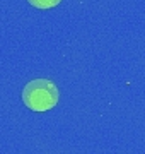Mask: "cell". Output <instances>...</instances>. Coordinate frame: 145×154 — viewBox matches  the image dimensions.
I'll return each instance as SVG.
<instances>
[{
  "mask_svg": "<svg viewBox=\"0 0 145 154\" xmlns=\"http://www.w3.org/2000/svg\"><path fill=\"white\" fill-rule=\"evenodd\" d=\"M60 93L50 79H34L22 89V101L33 111H48L58 103Z\"/></svg>",
  "mask_w": 145,
  "mask_h": 154,
  "instance_id": "1",
  "label": "cell"
},
{
  "mask_svg": "<svg viewBox=\"0 0 145 154\" xmlns=\"http://www.w3.org/2000/svg\"><path fill=\"white\" fill-rule=\"evenodd\" d=\"M29 4L36 9H53L60 4L61 0H28Z\"/></svg>",
  "mask_w": 145,
  "mask_h": 154,
  "instance_id": "2",
  "label": "cell"
}]
</instances>
